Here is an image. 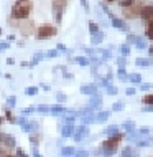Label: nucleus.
Instances as JSON below:
<instances>
[{"label": "nucleus", "instance_id": "obj_1", "mask_svg": "<svg viewBox=\"0 0 153 157\" xmlns=\"http://www.w3.org/2000/svg\"><path fill=\"white\" fill-rule=\"evenodd\" d=\"M33 10H35L33 0H15L10 8V17H13L15 20L22 22V20H27L31 17Z\"/></svg>", "mask_w": 153, "mask_h": 157}, {"label": "nucleus", "instance_id": "obj_2", "mask_svg": "<svg viewBox=\"0 0 153 157\" xmlns=\"http://www.w3.org/2000/svg\"><path fill=\"white\" fill-rule=\"evenodd\" d=\"M59 33L58 30V25H53V23H41V25H36V30L33 33V36L36 40H49V38L56 36Z\"/></svg>", "mask_w": 153, "mask_h": 157}, {"label": "nucleus", "instance_id": "obj_3", "mask_svg": "<svg viewBox=\"0 0 153 157\" xmlns=\"http://www.w3.org/2000/svg\"><path fill=\"white\" fill-rule=\"evenodd\" d=\"M145 3V0H135L132 5L129 7H122V17L124 20H137L140 18V8Z\"/></svg>", "mask_w": 153, "mask_h": 157}, {"label": "nucleus", "instance_id": "obj_4", "mask_svg": "<svg viewBox=\"0 0 153 157\" xmlns=\"http://www.w3.org/2000/svg\"><path fill=\"white\" fill-rule=\"evenodd\" d=\"M124 139V134L122 132H114L110 137H107L104 142H102V149H104L105 154H114L115 149H118V144Z\"/></svg>", "mask_w": 153, "mask_h": 157}, {"label": "nucleus", "instance_id": "obj_5", "mask_svg": "<svg viewBox=\"0 0 153 157\" xmlns=\"http://www.w3.org/2000/svg\"><path fill=\"white\" fill-rule=\"evenodd\" d=\"M66 7H67V0H51V12H53L56 25L63 22V13H64Z\"/></svg>", "mask_w": 153, "mask_h": 157}, {"label": "nucleus", "instance_id": "obj_6", "mask_svg": "<svg viewBox=\"0 0 153 157\" xmlns=\"http://www.w3.org/2000/svg\"><path fill=\"white\" fill-rule=\"evenodd\" d=\"M16 30L20 32V35H22L23 38H28V36H31L33 33H35V30H36V23H35V20L30 17V18L22 20V22L18 23V28H16Z\"/></svg>", "mask_w": 153, "mask_h": 157}, {"label": "nucleus", "instance_id": "obj_7", "mask_svg": "<svg viewBox=\"0 0 153 157\" xmlns=\"http://www.w3.org/2000/svg\"><path fill=\"white\" fill-rule=\"evenodd\" d=\"M140 18H142L143 23L153 18V3H148V2L143 3L142 8H140Z\"/></svg>", "mask_w": 153, "mask_h": 157}, {"label": "nucleus", "instance_id": "obj_8", "mask_svg": "<svg viewBox=\"0 0 153 157\" xmlns=\"http://www.w3.org/2000/svg\"><path fill=\"white\" fill-rule=\"evenodd\" d=\"M28 141H30L31 146H36L38 147L41 144V141H43V136H41L40 131H33V132L28 134Z\"/></svg>", "mask_w": 153, "mask_h": 157}, {"label": "nucleus", "instance_id": "obj_9", "mask_svg": "<svg viewBox=\"0 0 153 157\" xmlns=\"http://www.w3.org/2000/svg\"><path fill=\"white\" fill-rule=\"evenodd\" d=\"M20 127H22L27 134H30V132H33V131H38V121H27Z\"/></svg>", "mask_w": 153, "mask_h": 157}, {"label": "nucleus", "instance_id": "obj_10", "mask_svg": "<svg viewBox=\"0 0 153 157\" xmlns=\"http://www.w3.org/2000/svg\"><path fill=\"white\" fill-rule=\"evenodd\" d=\"M2 142L5 144V146L8 147H12V149H15L16 147V139L13 137V136H10V134H7V132H3V137H2Z\"/></svg>", "mask_w": 153, "mask_h": 157}, {"label": "nucleus", "instance_id": "obj_11", "mask_svg": "<svg viewBox=\"0 0 153 157\" xmlns=\"http://www.w3.org/2000/svg\"><path fill=\"white\" fill-rule=\"evenodd\" d=\"M3 116H5L7 122H12V124L16 122V116L13 114V111H12V108H8L7 104H5V108H3Z\"/></svg>", "mask_w": 153, "mask_h": 157}, {"label": "nucleus", "instance_id": "obj_12", "mask_svg": "<svg viewBox=\"0 0 153 157\" xmlns=\"http://www.w3.org/2000/svg\"><path fill=\"white\" fill-rule=\"evenodd\" d=\"M74 124H63L61 126V136L63 137H71L74 134Z\"/></svg>", "mask_w": 153, "mask_h": 157}, {"label": "nucleus", "instance_id": "obj_13", "mask_svg": "<svg viewBox=\"0 0 153 157\" xmlns=\"http://www.w3.org/2000/svg\"><path fill=\"white\" fill-rule=\"evenodd\" d=\"M13 152L15 149H12V147L5 146L3 142H0V157H10V155H13Z\"/></svg>", "mask_w": 153, "mask_h": 157}, {"label": "nucleus", "instance_id": "obj_14", "mask_svg": "<svg viewBox=\"0 0 153 157\" xmlns=\"http://www.w3.org/2000/svg\"><path fill=\"white\" fill-rule=\"evenodd\" d=\"M64 111H66V109L61 106V103L49 106V114H53V116H61V114L64 113Z\"/></svg>", "mask_w": 153, "mask_h": 157}, {"label": "nucleus", "instance_id": "obj_15", "mask_svg": "<svg viewBox=\"0 0 153 157\" xmlns=\"http://www.w3.org/2000/svg\"><path fill=\"white\" fill-rule=\"evenodd\" d=\"M143 25H147V30H145V35L150 41H153V18H150L148 22H145Z\"/></svg>", "mask_w": 153, "mask_h": 157}, {"label": "nucleus", "instance_id": "obj_16", "mask_svg": "<svg viewBox=\"0 0 153 157\" xmlns=\"http://www.w3.org/2000/svg\"><path fill=\"white\" fill-rule=\"evenodd\" d=\"M38 93H40V88H36V86H28L25 90V94L27 96H36Z\"/></svg>", "mask_w": 153, "mask_h": 157}, {"label": "nucleus", "instance_id": "obj_17", "mask_svg": "<svg viewBox=\"0 0 153 157\" xmlns=\"http://www.w3.org/2000/svg\"><path fill=\"white\" fill-rule=\"evenodd\" d=\"M112 25H114V27H117V28H124V30H129V27H127V25L122 22V20L115 18V17L112 18Z\"/></svg>", "mask_w": 153, "mask_h": 157}, {"label": "nucleus", "instance_id": "obj_18", "mask_svg": "<svg viewBox=\"0 0 153 157\" xmlns=\"http://www.w3.org/2000/svg\"><path fill=\"white\" fill-rule=\"evenodd\" d=\"M142 103L145 104V106H153V93L151 94H145L142 98Z\"/></svg>", "mask_w": 153, "mask_h": 157}, {"label": "nucleus", "instance_id": "obj_19", "mask_svg": "<svg viewBox=\"0 0 153 157\" xmlns=\"http://www.w3.org/2000/svg\"><path fill=\"white\" fill-rule=\"evenodd\" d=\"M36 113L48 114V113H49V106H48V104H38V106H36Z\"/></svg>", "mask_w": 153, "mask_h": 157}, {"label": "nucleus", "instance_id": "obj_20", "mask_svg": "<svg viewBox=\"0 0 153 157\" xmlns=\"http://www.w3.org/2000/svg\"><path fill=\"white\" fill-rule=\"evenodd\" d=\"M45 56L46 58H56V56H59V50L56 48V50H48V52H45Z\"/></svg>", "mask_w": 153, "mask_h": 157}, {"label": "nucleus", "instance_id": "obj_21", "mask_svg": "<svg viewBox=\"0 0 153 157\" xmlns=\"http://www.w3.org/2000/svg\"><path fill=\"white\" fill-rule=\"evenodd\" d=\"M89 32H91V35H96V33H99V27H97L96 22H89Z\"/></svg>", "mask_w": 153, "mask_h": 157}, {"label": "nucleus", "instance_id": "obj_22", "mask_svg": "<svg viewBox=\"0 0 153 157\" xmlns=\"http://www.w3.org/2000/svg\"><path fill=\"white\" fill-rule=\"evenodd\" d=\"M7 106L13 109L16 106V96H10V98H8V99H7Z\"/></svg>", "mask_w": 153, "mask_h": 157}, {"label": "nucleus", "instance_id": "obj_23", "mask_svg": "<svg viewBox=\"0 0 153 157\" xmlns=\"http://www.w3.org/2000/svg\"><path fill=\"white\" fill-rule=\"evenodd\" d=\"M74 149H73V147H63V149H61V154L63 155H74Z\"/></svg>", "mask_w": 153, "mask_h": 157}, {"label": "nucleus", "instance_id": "obj_24", "mask_svg": "<svg viewBox=\"0 0 153 157\" xmlns=\"http://www.w3.org/2000/svg\"><path fill=\"white\" fill-rule=\"evenodd\" d=\"M10 48V41L8 40H3V41H0V52H5V50Z\"/></svg>", "mask_w": 153, "mask_h": 157}, {"label": "nucleus", "instance_id": "obj_25", "mask_svg": "<svg viewBox=\"0 0 153 157\" xmlns=\"http://www.w3.org/2000/svg\"><path fill=\"white\" fill-rule=\"evenodd\" d=\"M117 2H118L120 7H129V5H132V3L135 2V0H117Z\"/></svg>", "mask_w": 153, "mask_h": 157}, {"label": "nucleus", "instance_id": "obj_26", "mask_svg": "<svg viewBox=\"0 0 153 157\" xmlns=\"http://www.w3.org/2000/svg\"><path fill=\"white\" fill-rule=\"evenodd\" d=\"M13 155H18V157H25V155H27V152H25L23 149H20V147H15V152H13Z\"/></svg>", "mask_w": 153, "mask_h": 157}, {"label": "nucleus", "instance_id": "obj_27", "mask_svg": "<svg viewBox=\"0 0 153 157\" xmlns=\"http://www.w3.org/2000/svg\"><path fill=\"white\" fill-rule=\"evenodd\" d=\"M73 61L79 63V65H82V66H86V65H87V60H86V58H82V56H78V58H74Z\"/></svg>", "mask_w": 153, "mask_h": 157}, {"label": "nucleus", "instance_id": "obj_28", "mask_svg": "<svg viewBox=\"0 0 153 157\" xmlns=\"http://www.w3.org/2000/svg\"><path fill=\"white\" fill-rule=\"evenodd\" d=\"M36 111V108H33V106H30V108H25L22 114H25V116H28V114H31V113H35Z\"/></svg>", "mask_w": 153, "mask_h": 157}, {"label": "nucleus", "instance_id": "obj_29", "mask_svg": "<svg viewBox=\"0 0 153 157\" xmlns=\"http://www.w3.org/2000/svg\"><path fill=\"white\" fill-rule=\"evenodd\" d=\"M66 99H67V96H66V94H63V93H59V94L56 96V101H58V103H61V104L64 103Z\"/></svg>", "mask_w": 153, "mask_h": 157}, {"label": "nucleus", "instance_id": "obj_30", "mask_svg": "<svg viewBox=\"0 0 153 157\" xmlns=\"http://www.w3.org/2000/svg\"><path fill=\"white\" fill-rule=\"evenodd\" d=\"M109 117V113H100L99 116H97V121H104V119H107Z\"/></svg>", "mask_w": 153, "mask_h": 157}, {"label": "nucleus", "instance_id": "obj_31", "mask_svg": "<svg viewBox=\"0 0 153 157\" xmlns=\"http://www.w3.org/2000/svg\"><path fill=\"white\" fill-rule=\"evenodd\" d=\"M130 79H132V81H135V83H140V79H142V78H140L138 75H132Z\"/></svg>", "mask_w": 153, "mask_h": 157}, {"label": "nucleus", "instance_id": "obj_32", "mask_svg": "<svg viewBox=\"0 0 153 157\" xmlns=\"http://www.w3.org/2000/svg\"><path fill=\"white\" fill-rule=\"evenodd\" d=\"M122 108H124V104H122V103H117V104H114V111H120Z\"/></svg>", "mask_w": 153, "mask_h": 157}, {"label": "nucleus", "instance_id": "obj_33", "mask_svg": "<svg viewBox=\"0 0 153 157\" xmlns=\"http://www.w3.org/2000/svg\"><path fill=\"white\" fill-rule=\"evenodd\" d=\"M137 65H150L148 60H137Z\"/></svg>", "mask_w": 153, "mask_h": 157}, {"label": "nucleus", "instance_id": "obj_34", "mask_svg": "<svg viewBox=\"0 0 153 157\" xmlns=\"http://www.w3.org/2000/svg\"><path fill=\"white\" fill-rule=\"evenodd\" d=\"M7 40L8 41H15V35H13V33H10V35L7 36Z\"/></svg>", "mask_w": 153, "mask_h": 157}, {"label": "nucleus", "instance_id": "obj_35", "mask_svg": "<svg viewBox=\"0 0 153 157\" xmlns=\"http://www.w3.org/2000/svg\"><path fill=\"white\" fill-rule=\"evenodd\" d=\"M13 63H15L13 58H7V65H13Z\"/></svg>", "mask_w": 153, "mask_h": 157}, {"label": "nucleus", "instance_id": "obj_36", "mask_svg": "<svg viewBox=\"0 0 153 157\" xmlns=\"http://www.w3.org/2000/svg\"><path fill=\"white\" fill-rule=\"evenodd\" d=\"M125 93H127V94H133V93H135V90H133V88H129V90H127Z\"/></svg>", "mask_w": 153, "mask_h": 157}, {"label": "nucleus", "instance_id": "obj_37", "mask_svg": "<svg viewBox=\"0 0 153 157\" xmlns=\"http://www.w3.org/2000/svg\"><path fill=\"white\" fill-rule=\"evenodd\" d=\"M64 78H67V79H73V75H71V73H66V71H64Z\"/></svg>", "mask_w": 153, "mask_h": 157}, {"label": "nucleus", "instance_id": "obj_38", "mask_svg": "<svg viewBox=\"0 0 153 157\" xmlns=\"http://www.w3.org/2000/svg\"><path fill=\"white\" fill-rule=\"evenodd\" d=\"M5 121H7V119H5V116H0V126H2Z\"/></svg>", "mask_w": 153, "mask_h": 157}, {"label": "nucleus", "instance_id": "obj_39", "mask_svg": "<svg viewBox=\"0 0 153 157\" xmlns=\"http://www.w3.org/2000/svg\"><path fill=\"white\" fill-rule=\"evenodd\" d=\"M81 2H82V7L87 10V8H89V7H87V2H86V0H81Z\"/></svg>", "mask_w": 153, "mask_h": 157}, {"label": "nucleus", "instance_id": "obj_40", "mask_svg": "<svg viewBox=\"0 0 153 157\" xmlns=\"http://www.w3.org/2000/svg\"><path fill=\"white\" fill-rule=\"evenodd\" d=\"M22 66H23V68H25V66H30V63H28V61H22Z\"/></svg>", "mask_w": 153, "mask_h": 157}, {"label": "nucleus", "instance_id": "obj_41", "mask_svg": "<svg viewBox=\"0 0 153 157\" xmlns=\"http://www.w3.org/2000/svg\"><path fill=\"white\" fill-rule=\"evenodd\" d=\"M104 2H107V3H115L117 0H104Z\"/></svg>", "mask_w": 153, "mask_h": 157}, {"label": "nucleus", "instance_id": "obj_42", "mask_svg": "<svg viewBox=\"0 0 153 157\" xmlns=\"http://www.w3.org/2000/svg\"><path fill=\"white\" fill-rule=\"evenodd\" d=\"M2 137H3V132H0V142H2Z\"/></svg>", "mask_w": 153, "mask_h": 157}, {"label": "nucleus", "instance_id": "obj_43", "mask_svg": "<svg viewBox=\"0 0 153 157\" xmlns=\"http://www.w3.org/2000/svg\"><path fill=\"white\" fill-rule=\"evenodd\" d=\"M2 33H3V30H2V28H0V36H2Z\"/></svg>", "mask_w": 153, "mask_h": 157}, {"label": "nucleus", "instance_id": "obj_44", "mask_svg": "<svg viewBox=\"0 0 153 157\" xmlns=\"http://www.w3.org/2000/svg\"><path fill=\"white\" fill-rule=\"evenodd\" d=\"M0 76H2V73H0Z\"/></svg>", "mask_w": 153, "mask_h": 157}]
</instances>
